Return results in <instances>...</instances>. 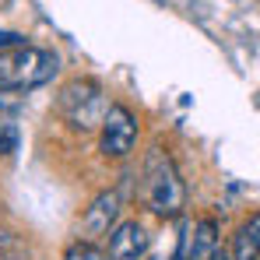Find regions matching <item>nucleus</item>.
I'll return each mask as SVG.
<instances>
[{
    "instance_id": "obj_9",
    "label": "nucleus",
    "mask_w": 260,
    "mask_h": 260,
    "mask_svg": "<svg viewBox=\"0 0 260 260\" xmlns=\"http://www.w3.org/2000/svg\"><path fill=\"white\" fill-rule=\"evenodd\" d=\"M63 260H113V257L106 250H99L95 243H74V246H67Z\"/></svg>"
},
{
    "instance_id": "obj_1",
    "label": "nucleus",
    "mask_w": 260,
    "mask_h": 260,
    "mask_svg": "<svg viewBox=\"0 0 260 260\" xmlns=\"http://www.w3.org/2000/svg\"><path fill=\"white\" fill-rule=\"evenodd\" d=\"M144 204L162 218H176L186 208V183L173 155L162 148H151L144 155Z\"/></svg>"
},
{
    "instance_id": "obj_13",
    "label": "nucleus",
    "mask_w": 260,
    "mask_h": 260,
    "mask_svg": "<svg viewBox=\"0 0 260 260\" xmlns=\"http://www.w3.org/2000/svg\"><path fill=\"white\" fill-rule=\"evenodd\" d=\"M215 260H232V253H229V250H221V246H218V253H215Z\"/></svg>"
},
{
    "instance_id": "obj_4",
    "label": "nucleus",
    "mask_w": 260,
    "mask_h": 260,
    "mask_svg": "<svg viewBox=\"0 0 260 260\" xmlns=\"http://www.w3.org/2000/svg\"><path fill=\"white\" fill-rule=\"evenodd\" d=\"M137 134H141L137 116L130 113L127 106L113 102L109 113H106V123L99 130V151L106 158H127L134 151V144H137Z\"/></svg>"
},
{
    "instance_id": "obj_11",
    "label": "nucleus",
    "mask_w": 260,
    "mask_h": 260,
    "mask_svg": "<svg viewBox=\"0 0 260 260\" xmlns=\"http://www.w3.org/2000/svg\"><path fill=\"white\" fill-rule=\"evenodd\" d=\"M21 253H25L21 239L14 232H4L0 229V260H21Z\"/></svg>"
},
{
    "instance_id": "obj_3",
    "label": "nucleus",
    "mask_w": 260,
    "mask_h": 260,
    "mask_svg": "<svg viewBox=\"0 0 260 260\" xmlns=\"http://www.w3.org/2000/svg\"><path fill=\"white\" fill-rule=\"evenodd\" d=\"M109 106H113L109 95L102 91L99 81H91V78H78V81L63 85L60 88V99H56L60 116L74 130H95V127L102 130Z\"/></svg>"
},
{
    "instance_id": "obj_6",
    "label": "nucleus",
    "mask_w": 260,
    "mask_h": 260,
    "mask_svg": "<svg viewBox=\"0 0 260 260\" xmlns=\"http://www.w3.org/2000/svg\"><path fill=\"white\" fill-rule=\"evenodd\" d=\"M151 239H148V229L141 221H120L113 232H109V257L113 260H141L148 253Z\"/></svg>"
},
{
    "instance_id": "obj_2",
    "label": "nucleus",
    "mask_w": 260,
    "mask_h": 260,
    "mask_svg": "<svg viewBox=\"0 0 260 260\" xmlns=\"http://www.w3.org/2000/svg\"><path fill=\"white\" fill-rule=\"evenodd\" d=\"M60 56L43 46H18L0 53V88L7 91H32L56 78Z\"/></svg>"
},
{
    "instance_id": "obj_10",
    "label": "nucleus",
    "mask_w": 260,
    "mask_h": 260,
    "mask_svg": "<svg viewBox=\"0 0 260 260\" xmlns=\"http://www.w3.org/2000/svg\"><path fill=\"white\" fill-rule=\"evenodd\" d=\"M18 141H21V130L11 120H0V155H14L18 151Z\"/></svg>"
},
{
    "instance_id": "obj_7",
    "label": "nucleus",
    "mask_w": 260,
    "mask_h": 260,
    "mask_svg": "<svg viewBox=\"0 0 260 260\" xmlns=\"http://www.w3.org/2000/svg\"><path fill=\"white\" fill-rule=\"evenodd\" d=\"M215 253H218V221L215 218H201L186 236L183 260H215Z\"/></svg>"
},
{
    "instance_id": "obj_8",
    "label": "nucleus",
    "mask_w": 260,
    "mask_h": 260,
    "mask_svg": "<svg viewBox=\"0 0 260 260\" xmlns=\"http://www.w3.org/2000/svg\"><path fill=\"white\" fill-rule=\"evenodd\" d=\"M232 260H260V211L250 215L232 236Z\"/></svg>"
},
{
    "instance_id": "obj_12",
    "label": "nucleus",
    "mask_w": 260,
    "mask_h": 260,
    "mask_svg": "<svg viewBox=\"0 0 260 260\" xmlns=\"http://www.w3.org/2000/svg\"><path fill=\"white\" fill-rule=\"evenodd\" d=\"M18 46H28L21 32H4V28H0V53H7V49H18Z\"/></svg>"
},
{
    "instance_id": "obj_5",
    "label": "nucleus",
    "mask_w": 260,
    "mask_h": 260,
    "mask_svg": "<svg viewBox=\"0 0 260 260\" xmlns=\"http://www.w3.org/2000/svg\"><path fill=\"white\" fill-rule=\"evenodd\" d=\"M120 211H123V197L120 190H102L81 215V229H85L88 239H99V236H109L116 225H120Z\"/></svg>"
}]
</instances>
